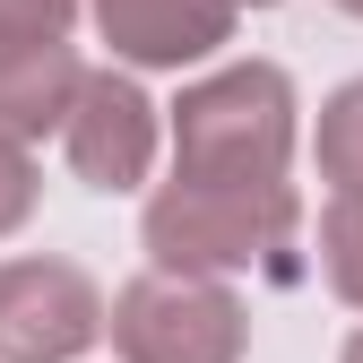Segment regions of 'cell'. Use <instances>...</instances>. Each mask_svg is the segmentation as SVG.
<instances>
[{"label": "cell", "mask_w": 363, "mask_h": 363, "mask_svg": "<svg viewBox=\"0 0 363 363\" xmlns=\"http://www.w3.org/2000/svg\"><path fill=\"white\" fill-rule=\"evenodd\" d=\"M354 9H363V0H354Z\"/></svg>", "instance_id": "6da1fadb"}]
</instances>
